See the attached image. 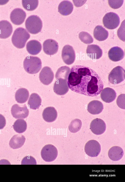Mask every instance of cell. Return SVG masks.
<instances>
[{"label":"cell","instance_id":"obj_1","mask_svg":"<svg viewBox=\"0 0 125 182\" xmlns=\"http://www.w3.org/2000/svg\"><path fill=\"white\" fill-rule=\"evenodd\" d=\"M67 83L72 91L89 96H97L103 89V82L94 70L86 66H73L70 71Z\"/></svg>","mask_w":125,"mask_h":182},{"label":"cell","instance_id":"obj_2","mask_svg":"<svg viewBox=\"0 0 125 182\" xmlns=\"http://www.w3.org/2000/svg\"><path fill=\"white\" fill-rule=\"evenodd\" d=\"M30 37V34L25 29L19 27L14 31L11 41L14 46L17 48L21 49L25 47L27 41Z\"/></svg>","mask_w":125,"mask_h":182},{"label":"cell","instance_id":"obj_3","mask_svg":"<svg viewBox=\"0 0 125 182\" xmlns=\"http://www.w3.org/2000/svg\"><path fill=\"white\" fill-rule=\"evenodd\" d=\"M23 65L25 70L27 73L35 74L39 72L41 69L42 63L39 57L29 56L24 59Z\"/></svg>","mask_w":125,"mask_h":182},{"label":"cell","instance_id":"obj_4","mask_svg":"<svg viewBox=\"0 0 125 182\" xmlns=\"http://www.w3.org/2000/svg\"><path fill=\"white\" fill-rule=\"evenodd\" d=\"M25 26L26 29L30 33L35 34L41 31L42 26V22L37 15H32L26 20Z\"/></svg>","mask_w":125,"mask_h":182},{"label":"cell","instance_id":"obj_5","mask_svg":"<svg viewBox=\"0 0 125 182\" xmlns=\"http://www.w3.org/2000/svg\"><path fill=\"white\" fill-rule=\"evenodd\" d=\"M125 70L120 66L114 68L110 72L108 77L109 82L113 84L121 83L125 80Z\"/></svg>","mask_w":125,"mask_h":182},{"label":"cell","instance_id":"obj_6","mask_svg":"<svg viewBox=\"0 0 125 182\" xmlns=\"http://www.w3.org/2000/svg\"><path fill=\"white\" fill-rule=\"evenodd\" d=\"M104 26L110 29H113L116 28L120 22V18L116 13L110 12L106 13L103 19Z\"/></svg>","mask_w":125,"mask_h":182},{"label":"cell","instance_id":"obj_7","mask_svg":"<svg viewBox=\"0 0 125 182\" xmlns=\"http://www.w3.org/2000/svg\"><path fill=\"white\" fill-rule=\"evenodd\" d=\"M41 155L42 159L46 161L51 162L57 158L58 151L53 145L48 144L45 145L42 149Z\"/></svg>","mask_w":125,"mask_h":182},{"label":"cell","instance_id":"obj_8","mask_svg":"<svg viewBox=\"0 0 125 182\" xmlns=\"http://www.w3.org/2000/svg\"><path fill=\"white\" fill-rule=\"evenodd\" d=\"M101 150V145L96 140H90L85 144L84 151L88 156L91 157H97Z\"/></svg>","mask_w":125,"mask_h":182},{"label":"cell","instance_id":"obj_9","mask_svg":"<svg viewBox=\"0 0 125 182\" xmlns=\"http://www.w3.org/2000/svg\"><path fill=\"white\" fill-rule=\"evenodd\" d=\"M62 56L63 61L67 65H70L74 62L75 58V51L71 46L65 45L63 48Z\"/></svg>","mask_w":125,"mask_h":182},{"label":"cell","instance_id":"obj_10","mask_svg":"<svg viewBox=\"0 0 125 182\" xmlns=\"http://www.w3.org/2000/svg\"><path fill=\"white\" fill-rule=\"evenodd\" d=\"M11 112L13 116L16 118H25L29 114V110L25 104L19 105L15 104L12 106Z\"/></svg>","mask_w":125,"mask_h":182},{"label":"cell","instance_id":"obj_11","mask_svg":"<svg viewBox=\"0 0 125 182\" xmlns=\"http://www.w3.org/2000/svg\"><path fill=\"white\" fill-rule=\"evenodd\" d=\"M26 16V13L23 10L20 8H16L11 12L10 18L13 23L19 25L23 22Z\"/></svg>","mask_w":125,"mask_h":182},{"label":"cell","instance_id":"obj_12","mask_svg":"<svg viewBox=\"0 0 125 182\" xmlns=\"http://www.w3.org/2000/svg\"><path fill=\"white\" fill-rule=\"evenodd\" d=\"M106 125L102 119L96 118L93 120L91 123L90 129L92 132L98 135L103 134L105 131Z\"/></svg>","mask_w":125,"mask_h":182},{"label":"cell","instance_id":"obj_13","mask_svg":"<svg viewBox=\"0 0 125 182\" xmlns=\"http://www.w3.org/2000/svg\"><path fill=\"white\" fill-rule=\"evenodd\" d=\"M54 77V74L51 69L47 66L42 68L39 75L40 81L45 85H48L51 83Z\"/></svg>","mask_w":125,"mask_h":182},{"label":"cell","instance_id":"obj_14","mask_svg":"<svg viewBox=\"0 0 125 182\" xmlns=\"http://www.w3.org/2000/svg\"><path fill=\"white\" fill-rule=\"evenodd\" d=\"M67 80L62 78L56 79L54 85L53 90L56 94L64 95L66 94L69 90Z\"/></svg>","mask_w":125,"mask_h":182},{"label":"cell","instance_id":"obj_15","mask_svg":"<svg viewBox=\"0 0 125 182\" xmlns=\"http://www.w3.org/2000/svg\"><path fill=\"white\" fill-rule=\"evenodd\" d=\"M43 50L46 54L53 55L56 53L58 51V43L52 39H48L45 41L43 44Z\"/></svg>","mask_w":125,"mask_h":182},{"label":"cell","instance_id":"obj_16","mask_svg":"<svg viewBox=\"0 0 125 182\" xmlns=\"http://www.w3.org/2000/svg\"><path fill=\"white\" fill-rule=\"evenodd\" d=\"M13 31L11 24L8 21L3 20L0 21V38L6 39L8 38Z\"/></svg>","mask_w":125,"mask_h":182},{"label":"cell","instance_id":"obj_17","mask_svg":"<svg viewBox=\"0 0 125 182\" xmlns=\"http://www.w3.org/2000/svg\"><path fill=\"white\" fill-rule=\"evenodd\" d=\"M86 53L88 56L92 59H99L102 56V51L100 47L95 44H91L87 46Z\"/></svg>","mask_w":125,"mask_h":182},{"label":"cell","instance_id":"obj_18","mask_svg":"<svg viewBox=\"0 0 125 182\" xmlns=\"http://www.w3.org/2000/svg\"><path fill=\"white\" fill-rule=\"evenodd\" d=\"M108 54L110 59L114 62H117L121 60L124 56V51L118 46L111 48L109 51Z\"/></svg>","mask_w":125,"mask_h":182},{"label":"cell","instance_id":"obj_19","mask_svg":"<svg viewBox=\"0 0 125 182\" xmlns=\"http://www.w3.org/2000/svg\"><path fill=\"white\" fill-rule=\"evenodd\" d=\"M101 93V99L103 101L107 103H110L113 101L116 96V93L115 90L108 87L104 89Z\"/></svg>","mask_w":125,"mask_h":182},{"label":"cell","instance_id":"obj_20","mask_svg":"<svg viewBox=\"0 0 125 182\" xmlns=\"http://www.w3.org/2000/svg\"><path fill=\"white\" fill-rule=\"evenodd\" d=\"M26 48L29 54L35 55L38 54L41 52L42 46L41 43L38 41L32 40L27 43Z\"/></svg>","mask_w":125,"mask_h":182},{"label":"cell","instance_id":"obj_21","mask_svg":"<svg viewBox=\"0 0 125 182\" xmlns=\"http://www.w3.org/2000/svg\"><path fill=\"white\" fill-rule=\"evenodd\" d=\"M42 116L43 119L46 122H51L54 121L57 116V111L53 107H48L43 110Z\"/></svg>","mask_w":125,"mask_h":182},{"label":"cell","instance_id":"obj_22","mask_svg":"<svg viewBox=\"0 0 125 182\" xmlns=\"http://www.w3.org/2000/svg\"><path fill=\"white\" fill-rule=\"evenodd\" d=\"M103 105L100 101L94 100L90 102L87 106V110L90 113L93 115L100 113L103 109Z\"/></svg>","mask_w":125,"mask_h":182},{"label":"cell","instance_id":"obj_23","mask_svg":"<svg viewBox=\"0 0 125 182\" xmlns=\"http://www.w3.org/2000/svg\"><path fill=\"white\" fill-rule=\"evenodd\" d=\"M73 9L72 3L67 0H64L61 2L58 7V11L62 15L64 16L70 14Z\"/></svg>","mask_w":125,"mask_h":182},{"label":"cell","instance_id":"obj_24","mask_svg":"<svg viewBox=\"0 0 125 182\" xmlns=\"http://www.w3.org/2000/svg\"><path fill=\"white\" fill-rule=\"evenodd\" d=\"M109 157L110 159L114 161L120 160L124 155L122 149L118 146H114L111 147L109 150L108 153Z\"/></svg>","mask_w":125,"mask_h":182},{"label":"cell","instance_id":"obj_25","mask_svg":"<svg viewBox=\"0 0 125 182\" xmlns=\"http://www.w3.org/2000/svg\"><path fill=\"white\" fill-rule=\"evenodd\" d=\"M25 139V137L22 135H15L10 139L9 143V145L13 149L20 148L24 144Z\"/></svg>","mask_w":125,"mask_h":182},{"label":"cell","instance_id":"obj_26","mask_svg":"<svg viewBox=\"0 0 125 182\" xmlns=\"http://www.w3.org/2000/svg\"><path fill=\"white\" fill-rule=\"evenodd\" d=\"M94 38L99 41H102L106 39L108 36V31L102 26L98 25L95 28L93 32Z\"/></svg>","mask_w":125,"mask_h":182},{"label":"cell","instance_id":"obj_27","mask_svg":"<svg viewBox=\"0 0 125 182\" xmlns=\"http://www.w3.org/2000/svg\"><path fill=\"white\" fill-rule=\"evenodd\" d=\"M29 94L28 90L24 88H21L18 90L15 94L16 101L20 103H23L28 100Z\"/></svg>","mask_w":125,"mask_h":182},{"label":"cell","instance_id":"obj_28","mask_svg":"<svg viewBox=\"0 0 125 182\" xmlns=\"http://www.w3.org/2000/svg\"><path fill=\"white\" fill-rule=\"evenodd\" d=\"M42 99L37 94H32L30 96L28 104L31 109L35 110L38 109L41 105Z\"/></svg>","mask_w":125,"mask_h":182},{"label":"cell","instance_id":"obj_29","mask_svg":"<svg viewBox=\"0 0 125 182\" xmlns=\"http://www.w3.org/2000/svg\"><path fill=\"white\" fill-rule=\"evenodd\" d=\"M14 130L17 132L21 133L25 132L27 128V124L26 121L23 119L17 120L13 126Z\"/></svg>","mask_w":125,"mask_h":182},{"label":"cell","instance_id":"obj_30","mask_svg":"<svg viewBox=\"0 0 125 182\" xmlns=\"http://www.w3.org/2000/svg\"><path fill=\"white\" fill-rule=\"evenodd\" d=\"M70 71V68L67 66L61 67L58 69L55 74L56 78V79L62 78L67 80Z\"/></svg>","mask_w":125,"mask_h":182},{"label":"cell","instance_id":"obj_31","mask_svg":"<svg viewBox=\"0 0 125 182\" xmlns=\"http://www.w3.org/2000/svg\"><path fill=\"white\" fill-rule=\"evenodd\" d=\"M23 6L28 11H32L35 9L38 4V0H22Z\"/></svg>","mask_w":125,"mask_h":182},{"label":"cell","instance_id":"obj_32","mask_svg":"<svg viewBox=\"0 0 125 182\" xmlns=\"http://www.w3.org/2000/svg\"><path fill=\"white\" fill-rule=\"evenodd\" d=\"M82 126L81 120L78 118L73 120L68 126L69 131L73 133H75L79 131Z\"/></svg>","mask_w":125,"mask_h":182},{"label":"cell","instance_id":"obj_33","mask_svg":"<svg viewBox=\"0 0 125 182\" xmlns=\"http://www.w3.org/2000/svg\"><path fill=\"white\" fill-rule=\"evenodd\" d=\"M79 37L82 42L86 44H90L93 42V39L92 36L86 32H80Z\"/></svg>","mask_w":125,"mask_h":182},{"label":"cell","instance_id":"obj_34","mask_svg":"<svg viewBox=\"0 0 125 182\" xmlns=\"http://www.w3.org/2000/svg\"><path fill=\"white\" fill-rule=\"evenodd\" d=\"M124 0H108L110 6L113 9H116L119 8L122 5Z\"/></svg>","mask_w":125,"mask_h":182},{"label":"cell","instance_id":"obj_35","mask_svg":"<svg viewBox=\"0 0 125 182\" xmlns=\"http://www.w3.org/2000/svg\"><path fill=\"white\" fill-rule=\"evenodd\" d=\"M116 103L120 108L124 109H125V94H121L118 96L116 100Z\"/></svg>","mask_w":125,"mask_h":182},{"label":"cell","instance_id":"obj_36","mask_svg":"<svg viewBox=\"0 0 125 182\" xmlns=\"http://www.w3.org/2000/svg\"><path fill=\"white\" fill-rule=\"evenodd\" d=\"M6 124V120L4 117L0 114V129H3Z\"/></svg>","mask_w":125,"mask_h":182}]
</instances>
